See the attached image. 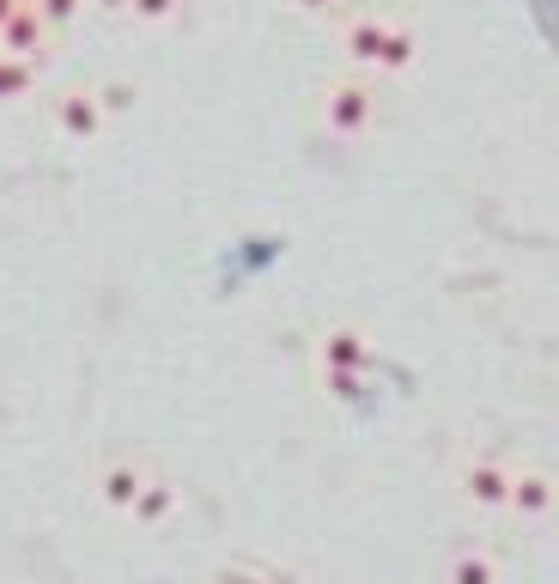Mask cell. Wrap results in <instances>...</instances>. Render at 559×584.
Instances as JSON below:
<instances>
[{"mask_svg": "<svg viewBox=\"0 0 559 584\" xmlns=\"http://www.w3.org/2000/svg\"><path fill=\"white\" fill-rule=\"evenodd\" d=\"M25 86V67H0V92H19Z\"/></svg>", "mask_w": 559, "mask_h": 584, "instance_id": "cell-2", "label": "cell"}, {"mask_svg": "<svg viewBox=\"0 0 559 584\" xmlns=\"http://www.w3.org/2000/svg\"><path fill=\"white\" fill-rule=\"evenodd\" d=\"M13 19V0H0V25H7Z\"/></svg>", "mask_w": 559, "mask_h": 584, "instance_id": "cell-3", "label": "cell"}, {"mask_svg": "<svg viewBox=\"0 0 559 584\" xmlns=\"http://www.w3.org/2000/svg\"><path fill=\"white\" fill-rule=\"evenodd\" d=\"M335 122H341V128H359V122H365V92H353V86L335 92Z\"/></svg>", "mask_w": 559, "mask_h": 584, "instance_id": "cell-1", "label": "cell"}]
</instances>
